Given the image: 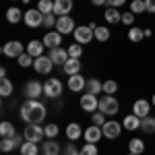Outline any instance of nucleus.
I'll return each mask as SVG.
<instances>
[{"label":"nucleus","mask_w":155,"mask_h":155,"mask_svg":"<svg viewBox=\"0 0 155 155\" xmlns=\"http://www.w3.org/2000/svg\"><path fill=\"white\" fill-rule=\"evenodd\" d=\"M46 106L37 99H27L23 106H21V118L25 124H39L46 118Z\"/></svg>","instance_id":"nucleus-1"},{"label":"nucleus","mask_w":155,"mask_h":155,"mask_svg":"<svg viewBox=\"0 0 155 155\" xmlns=\"http://www.w3.org/2000/svg\"><path fill=\"white\" fill-rule=\"evenodd\" d=\"M120 110V104L118 99L114 95H104L99 99V112H104L106 116H114V114H118Z\"/></svg>","instance_id":"nucleus-2"},{"label":"nucleus","mask_w":155,"mask_h":155,"mask_svg":"<svg viewBox=\"0 0 155 155\" xmlns=\"http://www.w3.org/2000/svg\"><path fill=\"white\" fill-rule=\"evenodd\" d=\"M25 141H31V143H41L44 137H46V130L41 124H27V128L23 132Z\"/></svg>","instance_id":"nucleus-3"},{"label":"nucleus","mask_w":155,"mask_h":155,"mask_svg":"<svg viewBox=\"0 0 155 155\" xmlns=\"http://www.w3.org/2000/svg\"><path fill=\"white\" fill-rule=\"evenodd\" d=\"M23 21L29 29L41 27V25H44V12H39V8H29V11H25Z\"/></svg>","instance_id":"nucleus-4"},{"label":"nucleus","mask_w":155,"mask_h":155,"mask_svg":"<svg viewBox=\"0 0 155 155\" xmlns=\"http://www.w3.org/2000/svg\"><path fill=\"white\" fill-rule=\"evenodd\" d=\"M44 95L50 97V99H56V97L62 95V83H60V79H46V83H44Z\"/></svg>","instance_id":"nucleus-5"},{"label":"nucleus","mask_w":155,"mask_h":155,"mask_svg":"<svg viewBox=\"0 0 155 155\" xmlns=\"http://www.w3.org/2000/svg\"><path fill=\"white\" fill-rule=\"evenodd\" d=\"M72 35H74V41H77V44H89V41L95 37V33H93V29H91L89 25H79Z\"/></svg>","instance_id":"nucleus-6"},{"label":"nucleus","mask_w":155,"mask_h":155,"mask_svg":"<svg viewBox=\"0 0 155 155\" xmlns=\"http://www.w3.org/2000/svg\"><path fill=\"white\" fill-rule=\"evenodd\" d=\"M23 52H25V46L21 44V41H17V39L6 41V44L2 46V54H4V56H8V58H19Z\"/></svg>","instance_id":"nucleus-7"},{"label":"nucleus","mask_w":155,"mask_h":155,"mask_svg":"<svg viewBox=\"0 0 155 155\" xmlns=\"http://www.w3.org/2000/svg\"><path fill=\"white\" fill-rule=\"evenodd\" d=\"M58 33H62V35H66V33H74V29H77V25H74V21H72V17H58V21H56V27H54Z\"/></svg>","instance_id":"nucleus-8"},{"label":"nucleus","mask_w":155,"mask_h":155,"mask_svg":"<svg viewBox=\"0 0 155 155\" xmlns=\"http://www.w3.org/2000/svg\"><path fill=\"white\" fill-rule=\"evenodd\" d=\"M50 60H52V62H54V66H56V64H58V66H64V64H66V62H68V58H71V56H68V50H64V48H52L50 50Z\"/></svg>","instance_id":"nucleus-9"},{"label":"nucleus","mask_w":155,"mask_h":155,"mask_svg":"<svg viewBox=\"0 0 155 155\" xmlns=\"http://www.w3.org/2000/svg\"><path fill=\"white\" fill-rule=\"evenodd\" d=\"M79 106L83 107L85 112H95V110H99V99H97L93 93H85V95H81V99H79Z\"/></svg>","instance_id":"nucleus-10"},{"label":"nucleus","mask_w":155,"mask_h":155,"mask_svg":"<svg viewBox=\"0 0 155 155\" xmlns=\"http://www.w3.org/2000/svg\"><path fill=\"white\" fill-rule=\"evenodd\" d=\"M122 124L120 122H114V120H107L106 124L101 126V130H104V137L106 139H118L120 137V132H122Z\"/></svg>","instance_id":"nucleus-11"},{"label":"nucleus","mask_w":155,"mask_h":155,"mask_svg":"<svg viewBox=\"0 0 155 155\" xmlns=\"http://www.w3.org/2000/svg\"><path fill=\"white\" fill-rule=\"evenodd\" d=\"M33 68H35V72H39V74H50L52 68H54V62L50 60V56H39V58H35V62H33Z\"/></svg>","instance_id":"nucleus-12"},{"label":"nucleus","mask_w":155,"mask_h":155,"mask_svg":"<svg viewBox=\"0 0 155 155\" xmlns=\"http://www.w3.org/2000/svg\"><path fill=\"white\" fill-rule=\"evenodd\" d=\"M25 95H27V99H37L39 95H44V83L29 81V83L25 85Z\"/></svg>","instance_id":"nucleus-13"},{"label":"nucleus","mask_w":155,"mask_h":155,"mask_svg":"<svg viewBox=\"0 0 155 155\" xmlns=\"http://www.w3.org/2000/svg\"><path fill=\"white\" fill-rule=\"evenodd\" d=\"M149 112H151V104L147 99H137L134 101V106H132V114L134 116H139V118L143 120V118L149 116Z\"/></svg>","instance_id":"nucleus-14"},{"label":"nucleus","mask_w":155,"mask_h":155,"mask_svg":"<svg viewBox=\"0 0 155 155\" xmlns=\"http://www.w3.org/2000/svg\"><path fill=\"white\" fill-rule=\"evenodd\" d=\"M83 137H85V141H87V143L97 145V141L104 137V130H101V126H95V124H91V126H89V128L83 132Z\"/></svg>","instance_id":"nucleus-15"},{"label":"nucleus","mask_w":155,"mask_h":155,"mask_svg":"<svg viewBox=\"0 0 155 155\" xmlns=\"http://www.w3.org/2000/svg\"><path fill=\"white\" fill-rule=\"evenodd\" d=\"M72 11V0H54V15L56 17H66Z\"/></svg>","instance_id":"nucleus-16"},{"label":"nucleus","mask_w":155,"mask_h":155,"mask_svg":"<svg viewBox=\"0 0 155 155\" xmlns=\"http://www.w3.org/2000/svg\"><path fill=\"white\" fill-rule=\"evenodd\" d=\"M85 87H87V79H85V77H81V72H79V74L68 77V89H71V91L79 93V91H83Z\"/></svg>","instance_id":"nucleus-17"},{"label":"nucleus","mask_w":155,"mask_h":155,"mask_svg":"<svg viewBox=\"0 0 155 155\" xmlns=\"http://www.w3.org/2000/svg\"><path fill=\"white\" fill-rule=\"evenodd\" d=\"M44 41L41 39H31L29 44H27V48H25V52L27 54H31L33 58H39V56H44Z\"/></svg>","instance_id":"nucleus-18"},{"label":"nucleus","mask_w":155,"mask_h":155,"mask_svg":"<svg viewBox=\"0 0 155 155\" xmlns=\"http://www.w3.org/2000/svg\"><path fill=\"white\" fill-rule=\"evenodd\" d=\"M41 41H44V46L50 48V50H52V48H58L60 44H62V33H58V31H50V33L44 35Z\"/></svg>","instance_id":"nucleus-19"},{"label":"nucleus","mask_w":155,"mask_h":155,"mask_svg":"<svg viewBox=\"0 0 155 155\" xmlns=\"http://www.w3.org/2000/svg\"><path fill=\"white\" fill-rule=\"evenodd\" d=\"M104 19H106L107 23L116 25V23H122V12L118 8H114V6H107L106 12H104Z\"/></svg>","instance_id":"nucleus-20"},{"label":"nucleus","mask_w":155,"mask_h":155,"mask_svg":"<svg viewBox=\"0 0 155 155\" xmlns=\"http://www.w3.org/2000/svg\"><path fill=\"white\" fill-rule=\"evenodd\" d=\"M23 17H25V12L21 11V8H17V6H11V8L6 11V21L11 25H17L19 21H23Z\"/></svg>","instance_id":"nucleus-21"},{"label":"nucleus","mask_w":155,"mask_h":155,"mask_svg":"<svg viewBox=\"0 0 155 155\" xmlns=\"http://www.w3.org/2000/svg\"><path fill=\"white\" fill-rule=\"evenodd\" d=\"M122 126H124L126 130H139V128H141V118L134 116V114H128L126 118L122 120Z\"/></svg>","instance_id":"nucleus-22"},{"label":"nucleus","mask_w":155,"mask_h":155,"mask_svg":"<svg viewBox=\"0 0 155 155\" xmlns=\"http://www.w3.org/2000/svg\"><path fill=\"white\" fill-rule=\"evenodd\" d=\"M41 155H60V145L54 139L46 141V143L41 145Z\"/></svg>","instance_id":"nucleus-23"},{"label":"nucleus","mask_w":155,"mask_h":155,"mask_svg":"<svg viewBox=\"0 0 155 155\" xmlns=\"http://www.w3.org/2000/svg\"><path fill=\"white\" fill-rule=\"evenodd\" d=\"M62 71L66 72L68 77H72V74H79V71H81V62H79V58H68V62L62 66Z\"/></svg>","instance_id":"nucleus-24"},{"label":"nucleus","mask_w":155,"mask_h":155,"mask_svg":"<svg viewBox=\"0 0 155 155\" xmlns=\"http://www.w3.org/2000/svg\"><path fill=\"white\" fill-rule=\"evenodd\" d=\"M145 151V143H143V139H130L128 141V153H134V155H143Z\"/></svg>","instance_id":"nucleus-25"},{"label":"nucleus","mask_w":155,"mask_h":155,"mask_svg":"<svg viewBox=\"0 0 155 155\" xmlns=\"http://www.w3.org/2000/svg\"><path fill=\"white\" fill-rule=\"evenodd\" d=\"M81 134H83V130H81V126H79L77 122H71V124L66 126V139H68V141H79Z\"/></svg>","instance_id":"nucleus-26"},{"label":"nucleus","mask_w":155,"mask_h":155,"mask_svg":"<svg viewBox=\"0 0 155 155\" xmlns=\"http://www.w3.org/2000/svg\"><path fill=\"white\" fill-rule=\"evenodd\" d=\"M87 93H93V95H97V93H101L104 91V83L99 81V79H87Z\"/></svg>","instance_id":"nucleus-27"},{"label":"nucleus","mask_w":155,"mask_h":155,"mask_svg":"<svg viewBox=\"0 0 155 155\" xmlns=\"http://www.w3.org/2000/svg\"><path fill=\"white\" fill-rule=\"evenodd\" d=\"M0 134H2V139H12L17 130H15V126H12V122H0Z\"/></svg>","instance_id":"nucleus-28"},{"label":"nucleus","mask_w":155,"mask_h":155,"mask_svg":"<svg viewBox=\"0 0 155 155\" xmlns=\"http://www.w3.org/2000/svg\"><path fill=\"white\" fill-rule=\"evenodd\" d=\"M141 130H145L147 134H155V118L153 116H147L141 120Z\"/></svg>","instance_id":"nucleus-29"},{"label":"nucleus","mask_w":155,"mask_h":155,"mask_svg":"<svg viewBox=\"0 0 155 155\" xmlns=\"http://www.w3.org/2000/svg\"><path fill=\"white\" fill-rule=\"evenodd\" d=\"M21 155H39V147H37V143L25 141L23 147H21Z\"/></svg>","instance_id":"nucleus-30"},{"label":"nucleus","mask_w":155,"mask_h":155,"mask_svg":"<svg viewBox=\"0 0 155 155\" xmlns=\"http://www.w3.org/2000/svg\"><path fill=\"white\" fill-rule=\"evenodd\" d=\"M93 33H95V39H97V41H107V39H110V29H107V27L95 25Z\"/></svg>","instance_id":"nucleus-31"},{"label":"nucleus","mask_w":155,"mask_h":155,"mask_svg":"<svg viewBox=\"0 0 155 155\" xmlns=\"http://www.w3.org/2000/svg\"><path fill=\"white\" fill-rule=\"evenodd\" d=\"M143 37H145V29H141V27H130V29H128V39H130V41L137 44V41H141Z\"/></svg>","instance_id":"nucleus-32"},{"label":"nucleus","mask_w":155,"mask_h":155,"mask_svg":"<svg viewBox=\"0 0 155 155\" xmlns=\"http://www.w3.org/2000/svg\"><path fill=\"white\" fill-rule=\"evenodd\" d=\"M37 8H39V12H44V15L54 12V0H39L37 2Z\"/></svg>","instance_id":"nucleus-33"},{"label":"nucleus","mask_w":155,"mask_h":155,"mask_svg":"<svg viewBox=\"0 0 155 155\" xmlns=\"http://www.w3.org/2000/svg\"><path fill=\"white\" fill-rule=\"evenodd\" d=\"M0 95L2 97L12 95V83L8 79H0Z\"/></svg>","instance_id":"nucleus-34"},{"label":"nucleus","mask_w":155,"mask_h":155,"mask_svg":"<svg viewBox=\"0 0 155 155\" xmlns=\"http://www.w3.org/2000/svg\"><path fill=\"white\" fill-rule=\"evenodd\" d=\"M130 12H134V15H143V12H147L145 0H132L130 2Z\"/></svg>","instance_id":"nucleus-35"},{"label":"nucleus","mask_w":155,"mask_h":155,"mask_svg":"<svg viewBox=\"0 0 155 155\" xmlns=\"http://www.w3.org/2000/svg\"><path fill=\"white\" fill-rule=\"evenodd\" d=\"M19 66H23V68H27V66H33V62H35V58L31 56V54H27V52H23L21 56H19Z\"/></svg>","instance_id":"nucleus-36"},{"label":"nucleus","mask_w":155,"mask_h":155,"mask_svg":"<svg viewBox=\"0 0 155 155\" xmlns=\"http://www.w3.org/2000/svg\"><path fill=\"white\" fill-rule=\"evenodd\" d=\"M106 122H107V120H106V114H104V112L97 110V112L91 114V124H95V126H104Z\"/></svg>","instance_id":"nucleus-37"},{"label":"nucleus","mask_w":155,"mask_h":155,"mask_svg":"<svg viewBox=\"0 0 155 155\" xmlns=\"http://www.w3.org/2000/svg\"><path fill=\"white\" fill-rule=\"evenodd\" d=\"M116 91H118V83H116L114 79H110V81L104 83V93H106V95H114Z\"/></svg>","instance_id":"nucleus-38"},{"label":"nucleus","mask_w":155,"mask_h":155,"mask_svg":"<svg viewBox=\"0 0 155 155\" xmlns=\"http://www.w3.org/2000/svg\"><path fill=\"white\" fill-rule=\"evenodd\" d=\"M68 56L71 58H81L83 56V48H81V44H72V46H68Z\"/></svg>","instance_id":"nucleus-39"},{"label":"nucleus","mask_w":155,"mask_h":155,"mask_svg":"<svg viewBox=\"0 0 155 155\" xmlns=\"http://www.w3.org/2000/svg\"><path fill=\"white\" fill-rule=\"evenodd\" d=\"M81 155H99V151H97V145L93 143H87L81 147Z\"/></svg>","instance_id":"nucleus-40"},{"label":"nucleus","mask_w":155,"mask_h":155,"mask_svg":"<svg viewBox=\"0 0 155 155\" xmlns=\"http://www.w3.org/2000/svg\"><path fill=\"white\" fill-rule=\"evenodd\" d=\"M44 130H46V137H48V139H56V137H58V126H56V124H46Z\"/></svg>","instance_id":"nucleus-41"},{"label":"nucleus","mask_w":155,"mask_h":155,"mask_svg":"<svg viewBox=\"0 0 155 155\" xmlns=\"http://www.w3.org/2000/svg\"><path fill=\"white\" fill-rule=\"evenodd\" d=\"M56 21H58V17H56L54 12L44 15V27H56Z\"/></svg>","instance_id":"nucleus-42"},{"label":"nucleus","mask_w":155,"mask_h":155,"mask_svg":"<svg viewBox=\"0 0 155 155\" xmlns=\"http://www.w3.org/2000/svg\"><path fill=\"white\" fill-rule=\"evenodd\" d=\"M134 12H122V23L126 25V27H132L134 25Z\"/></svg>","instance_id":"nucleus-43"},{"label":"nucleus","mask_w":155,"mask_h":155,"mask_svg":"<svg viewBox=\"0 0 155 155\" xmlns=\"http://www.w3.org/2000/svg\"><path fill=\"white\" fill-rule=\"evenodd\" d=\"M0 149H2L4 153L12 151V149H15V145H12V139H2V141H0Z\"/></svg>","instance_id":"nucleus-44"},{"label":"nucleus","mask_w":155,"mask_h":155,"mask_svg":"<svg viewBox=\"0 0 155 155\" xmlns=\"http://www.w3.org/2000/svg\"><path fill=\"white\" fill-rule=\"evenodd\" d=\"M64 155H81V151H77V147H74V145H66Z\"/></svg>","instance_id":"nucleus-45"},{"label":"nucleus","mask_w":155,"mask_h":155,"mask_svg":"<svg viewBox=\"0 0 155 155\" xmlns=\"http://www.w3.org/2000/svg\"><path fill=\"white\" fill-rule=\"evenodd\" d=\"M145 6H147V12H155V0H145Z\"/></svg>","instance_id":"nucleus-46"},{"label":"nucleus","mask_w":155,"mask_h":155,"mask_svg":"<svg viewBox=\"0 0 155 155\" xmlns=\"http://www.w3.org/2000/svg\"><path fill=\"white\" fill-rule=\"evenodd\" d=\"M124 2H126V0H107V4H110V6H114V8H118V6H122Z\"/></svg>","instance_id":"nucleus-47"},{"label":"nucleus","mask_w":155,"mask_h":155,"mask_svg":"<svg viewBox=\"0 0 155 155\" xmlns=\"http://www.w3.org/2000/svg\"><path fill=\"white\" fill-rule=\"evenodd\" d=\"M91 4L93 6H104V4H107V0H91Z\"/></svg>","instance_id":"nucleus-48"},{"label":"nucleus","mask_w":155,"mask_h":155,"mask_svg":"<svg viewBox=\"0 0 155 155\" xmlns=\"http://www.w3.org/2000/svg\"><path fill=\"white\" fill-rule=\"evenodd\" d=\"M151 106L155 107V93H153V97H151Z\"/></svg>","instance_id":"nucleus-49"},{"label":"nucleus","mask_w":155,"mask_h":155,"mask_svg":"<svg viewBox=\"0 0 155 155\" xmlns=\"http://www.w3.org/2000/svg\"><path fill=\"white\" fill-rule=\"evenodd\" d=\"M128 155H134V153H128Z\"/></svg>","instance_id":"nucleus-50"}]
</instances>
